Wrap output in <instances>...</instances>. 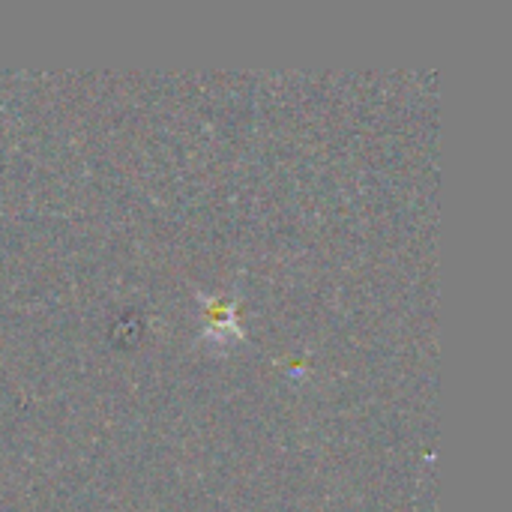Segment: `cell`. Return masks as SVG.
I'll list each match as a JSON object with an SVG mask.
<instances>
[{"instance_id": "1", "label": "cell", "mask_w": 512, "mask_h": 512, "mask_svg": "<svg viewBox=\"0 0 512 512\" xmlns=\"http://www.w3.org/2000/svg\"><path fill=\"white\" fill-rule=\"evenodd\" d=\"M201 300V315L207 321L204 327V342H216L219 348H228L231 342L243 339V330L237 324V300L225 294H198Z\"/></svg>"}]
</instances>
